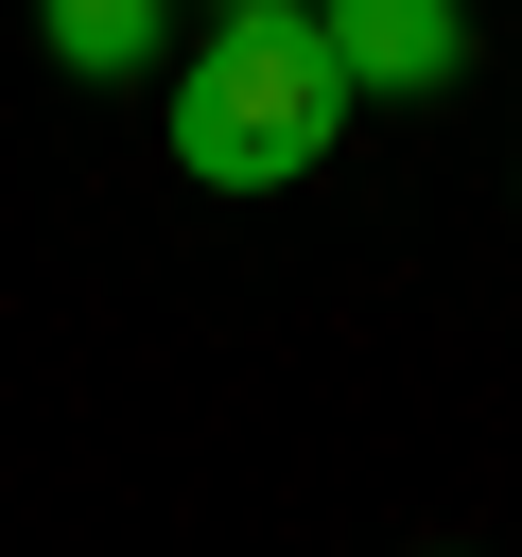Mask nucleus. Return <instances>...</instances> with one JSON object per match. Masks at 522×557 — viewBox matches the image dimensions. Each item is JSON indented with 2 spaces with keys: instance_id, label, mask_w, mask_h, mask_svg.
<instances>
[{
  "instance_id": "1",
  "label": "nucleus",
  "mask_w": 522,
  "mask_h": 557,
  "mask_svg": "<svg viewBox=\"0 0 522 557\" xmlns=\"http://www.w3.org/2000/svg\"><path fill=\"white\" fill-rule=\"evenodd\" d=\"M331 139H348L331 17H313V0H244V17H209V52L174 70V174H191V191H296Z\"/></svg>"
},
{
  "instance_id": "2",
  "label": "nucleus",
  "mask_w": 522,
  "mask_h": 557,
  "mask_svg": "<svg viewBox=\"0 0 522 557\" xmlns=\"http://www.w3.org/2000/svg\"><path fill=\"white\" fill-rule=\"evenodd\" d=\"M313 17H331L348 104H365V87H452V70H470V0H313Z\"/></svg>"
},
{
  "instance_id": "3",
  "label": "nucleus",
  "mask_w": 522,
  "mask_h": 557,
  "mask_svg": "<svg viewBox=\"0 0 522 557\" xmlns=\"http://www.w3.org/2000/svg\"><path fill=\"white\" fill-rule=\"evenodd\" d=\"M35 35H52V70H87V87H122L157 35H174V0H35Z\"/></svg>"
},
{
  "instance_id": "4",
  "label": "nucleus",
  "mask_w": 522,
  "mask_h": 557,
  "mask_svg": "<svg viewBox=\"0 0 522 557\" xmlns=\"http://www.w3.org/2000/svg\"><path fill=\"white\" fill-rule=\"evenodd\" d=\"M191 17H244V0H191Z\"/></svg>"
}]
</instances>
